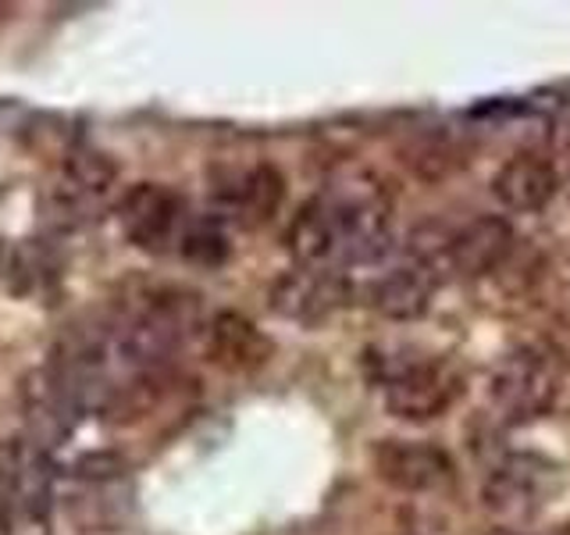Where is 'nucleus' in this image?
Instances as JSON below:
<instances>
[{
	"mask_svg": "<svg viewBox=\"0 0 570 535\" xmlns=\"http://www.w3.org/2000/svg\"><path fill=\"white\" fill-rule=\"evenodd\" d=\"M379 382L385 389V410L406 425L450 415L463 397V374L445 357H385Z\"/></svg>",
	"mask_w": 570,
	"mask_h": 535,
	"instance_id": "f257e3e1",
	"label": "nucleus"
},
{
	"mask_svg": "<svg viewBox=\"0 0 570 535\" xmlns=\"http://www.w3.org/2000/svg\"><path fill=\"white\" fill-rule=\"evenodd\" d=\"M563 371L542 347H517L495 364L489 379V403L507 425H531L560 400Z\"/></svg>",
	"mask_w": 570,
	"mask_h": 535,
	"instance_id": "f03ea898",
	"label": "nucleus"
},
{
	"mask_svg": "<svg viewBox=\"0 0 570 535\" xmlns=\"http://www.w3.org/2000/svg\"><path fill=\"white\" fill-rule=\"evenodd\" d=\"M552 464L531 454H507L495 468L485 475L481 486V504L495 517V525L503 528H521L531 517L549 504V481H552Z\"/></svg>",
	"mask_w": 570,
	"mask_h": 535,
	"instance_id": "7ed1b4c3",
	"label": "nucleus"
},
{
	"mask_svg": "<svg viewBox=\"0 0 570 535\" xmlns=\"http://www.w3.org/2000/svg\"><path fill=\"white\" fill-rule=\"evenodd\" d=\"M371 468L389 489L432 496L453 486L456 464L432 439H379L371 446Z\"/></svg>",
	"mask_w": 570,
	"mask_h": 535,
	"instance_id": "20e7f679",
	"label": "nucleus"
},
{
	"mask_svg": "<svg viewBox=\"0 0 570 535\" xmlns=\"http://www.w3.org/2000/svg\"><path fill=\"white\" fill-rule=\"evenodd\" d=\"M439 290V264L432 257H421L410 250V257L400 261L392 272H385L371 285L374 311L389 321H417L428 314Z\"/></svg>",
	"mask_w": 570,
	"mask_h": 535,
	"instance_id": "39448f33",
	"label": "nucleus"
},
{
	"mask_svg": "<svg viewBox=\"0 0 570 535\" xmlns=\"http://www.w3.org/2000/svg\"><path fill=\"white\" fill-rule=\"evenodd\" d=\"M517 232L503 214H478L445 236V264L463 279L492 275L510 257Z\"/></svg>",
	"mask_w": 570,
	"mask_h": 535,
	"instance_id": "423d86ee",
	"label": "nucleus"
},
{
	"mask_svg": "<svg viewBox=\"0 0 570 535\" xmlns=\"http://www.w3.org/2000/svg\"><path fill=\"white\" fill-rule=\"evenodd\" d=\"M346 303V282L335 272H311V268H296V272L282 275L272 285V308L289 318L303 321V325H314V321H325Z\"/></svg>",
	"mask_w": 570,
	"mask_h": 535,
	"instance_id": "0eeeda50",
	"label": "nucleus"
},
{
	"mask_svg": "<svg viewBox=\"0 0 570 535\" xmlns=\"http://www.w3.org/2000/svg\"><path fill=\"white\" fill-rule=\"evenodd\" d=\"M560 175L539 154H513L492 175V196L513 214H539L552 204Z\"/></svg>",
	"mask_w": 570,
	"mask_h": 535,
	"instance_id": "6e6552de",
	"label": "nucleus"
},
{
	"mask_svg": "<svg viewBox=\"0 0 570 535\" xmlns=\"http://www.w3.org/2000/svg\"><path fill=\"white\" fill-rule=\"evenodd\" d=\"M272 353H275L272 339H267L254 321L236 311L214 314V321L207 325V357L225 371H236V374L261 371L272 361Z\"/></svg>",
	"mask_w": 570,
	"mask_h": 535,
	"instance_id": "1a4fd4ad",
	"label": "nucleus"
},
{
	"mask_svg": "<svg viewBox=\"0 0 570 535\" xmlns=\"http://www.w3.org/2000/svg\"><path fill=\"white\" fill-rule=\"evenodd\" d=\"M178 222H183V201L165 186L142 183L121 204V225L136 246L165 250V243L175 240Z\"/></svg>",
	"mask_w": 570,
	"mask_h": 535,
	"instance_id": "9d476101",
	"label": "nucleus"
},
{
	"mask_svg": "<svg viewBox=\"0 0 570 535\" xmlns=\"http://www.w3.org/2000/svg\"><path fill=\"white\" fill-rule=\"evenodd\" d=\"M214 196L236 214V218L257 225L267 222L278 211L282 196H285V183L278 168L272 165H249V168H232L218 186H214Z\"/></svg>",
	"mask_w": 570,
	"mask_h": 535,
	"instance_id": "9b49d317",
	"label": "nucleus"
},
{
	"mask_svg": "<svg viewBox=\"0 0 570 535\" xmlns=\"http://www.w3.org/2000/svg\"><path fill=\"white\" fill-rule=\"evenodd\" d=\"M178 243H183V254H186L189 261L207 264V268L222 264V261L228 257V240H225V232H222V228H214V225H196V228H189Z\"/></svg>",
	"mask_w": 570,
	"mask_h": 535,
	"instance_id": "f8f14e48",
	"label": "nucleus"
},
{
	"mask_svg": "<svg viewBox=\"0 0 570 535\" xmlns=\"http://www.w3.org/2000/svg\"><path fill=\"white\" fill-rule=\"evenodd\" d=\"M557 136H560L563 143H570V104H563V107H560V115H557Z\"/></svg>",
	"mask_w": 570,
	"mask_h": 535,
	"instance_id": "ddd939ff",
	"label": "nucleus"
},
{
	"mask_svg": "<svg viewBox=\"0 0 570 535\" xmlns=\"http://www.w3.org/2000/svg\"><path fill=\"white\" fill-rule=\"evenodd\" d=\"M485 535H528V532H521V528H503V525H495V528H489Z\"/></svg>",
	"mask_w": 570,
	"mask_h": 535,
	"instance_id": "4468645a",
	"label": "nucleus"
}]
</instances>
